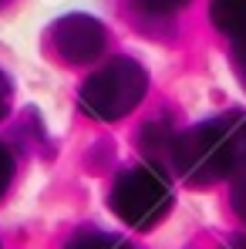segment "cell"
I'll return each mask as SVG.
<instances>
[{
	"mask_svg": "<svg viewBox=\"0 0 246 249\" xmlns=\"http://www.w3.org/2000/svg\"><path fill=\"white\" fill-rule=\"evenodd\" d=\"M64 249H135V246L125 243V239H118V236H112V232L91 229V232H78Z\"/></svg>",
	"mask_w": 246,
	"mask_h": 249,
	"instance_id": "cell-6",
	"label": "cell"
},
{
	"mask_svg": "<svg viewBox=\"0 0 246 249\" xmlns=\"http://www.w3.org/2000/svg\"><path fill=\"white\" fill-rule=\"evenodd\" d=\"M226 249H246V232H236V236H229Z\"/></svg>",
	"mask_w": 246,
	"mask_h": 249,
	"instance_id": "cell-12",
	"label": "cell"
},
{
	"mask_svg": "<svg viewBox=\"0 0 246 249\" xmlns=\"http://www.w3.org/2000/svg\"><path fill=\"white\" fill-rule=\"evenodd\" d=\"M233 64H236V74H240L243 84H246V41L233 44Z\"/></svg>",
	"mask_w": 246,
	"mask_h": 249,
	"instance_id": "cell-11",
	"label": "cell"
},
{
	"mask_svg": "<svg viewBox=\"0 0 246 249\" xmlns=\"http://www.w3.org/2000/svg\"><path fill=\"white\" fill-rule=\"evenodd\" d=\"M10 101H14V88H10V78L0 71V122L10 115Z\"/></svg>",
	"mask_w": 246,
	"mask_h": 249,
	"instance_id": "cell-10",
	"label": "cell"
},
{
	"mask_svg": "<svg viewBox=\"0 0 246 249\" xmlns=\"http://www.w3.org/2000/svg\"><path fill=\"white\" fill-rule=\"evenodd\" d=\"M108 31L91 14H64L51 27V47L68 64H95L105 54Z\"/></svg>",
	"mask_w": 246,
	"mask_h": 249,
	"instance_id": "cell-4",
	"label": "cell"
},
{
	"mask_svg": "<svg viewBox=\"0 0 246 249\" xmlns=\"http://www.w3.org/2000/svg\"><path fill=\"white\" fill-rule=\"evenodd\" d=\"M142 10H149V14H175V10H182L189 0H135Z\"/></svg>",
	"mask_w": 246,
	"mask_h": 249,
	"instance_id": "cell-8",
	"label": "cell"
},
{
	"mask_svg": "<svg viewBox=\"0 0 246 249\" xmlns=\"http://www.w3.org/2000/svg\"><path fill=\"white\" fill-rule=\"evenodd\" d=\"M145 91H149L145 68L132 57H112L81 84L78 105L95 122H118L142 105Z\"/></svg>",
	"mask_w": 246,
	"mask_h": 249,
	"instance_id": "cell-2",
	"label": "cell"
},
{
	"mask_svg": "<svg viewBox=\"0 0 246 249\" xmlns=\"http://www.w3.org/2000/svg\"><path fill=\"white\" fill-rule=\"evenodd\" d=\"M209 14H212L216 31L233 37V44L246 41V0H212Z\"/></svg>",
	"mask_w": 246,
	"mask_h": 249,
	"instance_id": "cell-5",
	"label": "cell"
},
{
	"mask_svg": "<svg viewBox=\"0 0 246 249\" xmlns=\"http://www.w3.org/2000/svg\"><path fill=\"white\" fill-rule=\"evenodd\" d=\"M233 209H236V215L246 222V172L243 175H236V182H233Z\"/></svg>",
	"mask_w": 246,
	"mask_h": 249,
	"instance_id": "cell-9",
	"label": "cell"
},
{
	"mask_svg": "<svg viewBox=\"0 0 246 249\" xmlns=\"http://www.w3.org/2000/svg\"><path fill=\"white\" fill-rule=\"evenodd\" d=\"M10 178H14V155H10V148L0 142V199L7 196V189H10Z\"/></svg>",
	"mask_w": 246,
	"mask_h": 249,
	"instance_id": "cell-7",
	"label": "cell"
},
{
	"mask_svg": "<svg viewBox=\"0 0 246 249\" xmlns=\"http://www.w3.org/2000/svg\"><path fill=\"white\" fill-rule=\"evenodd\" d=\"M172 202H175L172 182H169L165 168L152 165V162L125 168L122 175L115 178L112 196H108L112 212L122 219L125 226H132V229H152V226H159L165 215L172 212Z\"/></svg>",
	"mask_w": 246,
	"mask_h": 249,
	"instance_id": "cell-3",
	"label": "cell"
},
{
	"mask_svg": "<svg viewBox=\"0 0 246 249\" xmlns=\"http://www.w3.org/2000/svg\"><path fill=\"white\" fill-rule=\"evenodd\" d=\"M0 3H3V0H0Z\"/></svg>",
	"mask_w": 246,
	"mask_h": 249,
	"instance_id": "cell-13",
	"label": "cell"
},
{
	"mask_svg": "<svg viewBox=\"0 0 246 249\" xmlns=\"http://www.w3.org/2000/svg\"><path fill=\"white\" fill-rule=\"evenodd\" d=\"M172 168L192 185H212L219 178L243 175L246 115L229 111V115L199 122L189 131H179L172 148Z\"/></svg>",
	"mask_w": 246,
	"mask_h": 249,
	"instance_id": "cell-1",
	"label": "cell"
}]
</instances>
